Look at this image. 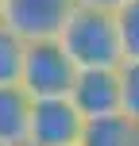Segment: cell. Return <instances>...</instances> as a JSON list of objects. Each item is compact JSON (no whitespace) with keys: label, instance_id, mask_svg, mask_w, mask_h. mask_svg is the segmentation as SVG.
<instances>
[{"label":"cell","instance_id":"4","mask_svg":"<svg viewBox=\"0 0 139 146\" xmlns=\"http://www.w3.org/2000/svg\"><path fill=\"white\" fill-rule=\"evenodd\" d=\"M85 119L73 111V104L62 100H31L27 146H77Z\"/></svg>","mask_w":139,"mask_h":146},{"label":"cell","instance_id":"8","mask_svg":"<svg viewBox=\"0 0 139 146\" xmlns=\"http://www.w3.org/2000/svg\"><path fill=\"white\" fill-rule=\"evenodd\" d=\"M116 19V35H120V58L139 62V0H128L112 12Z\"/></svg>","mask_w":139,"mask_h":146},{"label":"cell","instance_id":"7","mask_svg":"<svg viewBox=\"0 0 139 146\" xmlns=\"http://www.w3.org/2000/svg\"><path fill=\"white\" fill-rule=\"evenodd\" d=\"M77 146H139V127L124 115H108V119H93L81 127V142Z\"/></svg>","mask_w":139,"mask_h":146},{"label":"cell","instance_id":"12","mask_svg":"<svg viewBox=\"0 0 139 146\" xmlns=\"http://www.w3.org/2000/svg\"><path fill=\"white\" fill-rule=\"evenodd\" d=\"M0 19H4V0H0Z\"/></svg>","mask_w":139,"mask_h":146},{"label":"cell","instance_id":"10","mask_svg":"<svg viewBox=\"0 0 139 146\" xmlns=\"http://www.w3.org/2000/svg\"><path fill=\"white\" fill-rule=\"evenodd\" d=\"M19 62H23V42L0 23V85L19 81Z\"/></svg>","mask_w":139,"mask_h":146},{"label":"cell","instance_id":"6","mask_svg":"<svg viewBox=\"0 0 139 146\" xmlns=\"http://www.w3.org/2000/svg\"><path fill=\"white\" fill-rule=\"evenodd\" d=\"M31 96L19 85H0V146H27Z\"/></svg>","mask_w":139,"mask_h":146},{"label":"cell","instance_id":"11","mask_svg":"<svg viewBox=\"0 0 139 146\" xmlns=\"http://www.w3.org/2000/svg\"><path fill=\"white\" fill-rule=\"evenodd\" d=\"M81 8H97V12H116L120 4H128V0H77Z\"/></svg>","mask_w":139,"mask_h":146},{"label":"cell","instance_id":"1","mask_svg":"<svg viewBox=\"0 0 139 146\" xmlns=\"http://www.w3.org/2000/svg\"><path fill=\"white\" fill-rule=\"evenodd\" d=\"M58 46L66 50L73 69H116L120 62V35L112 12H97V8H73L66 27L58 31Z\"/></svg>","mask_w":139,"mask_h":146},{"label":"cell","instance_id":"5","mask_svg":"<svg viewBox=\"0 0 139 146\" xmlns=\"http://www.w3.org/2000/svg\"><path fill=\"white\" fill-rule=\"evenodd\" d=\"M66 100L73 104V111H77L85 123L120 115V81H116V69H81L77 77H73Z\"/></svg>","mask_w":139,"mask_h":146},{"label":"cell","instance_id":"2","mask_svg":"<svg viewBox=\"0 0 139 146\" xmlns=\"http://www.w3.org/2000/svg\"><path fill=\"white\" fill-rule=\"evenodd\" d=\"M73 77H77V69L66 58V50L58 46V38L23 42V62H19V81L15 85L31 100H62V96H70Z\"/></svg>","mask_w":139,"mask_h":146},{"label":"cell","instance_id":"9","mask_svg":"<svg viewBox=\"0 0 139 146\" xmlns=\"http://www.w3.org/2000/svg\"><path fill=\"white\" fill-rule=\"evenodd\" d=\"M116 81H120V115L139 127V62H120Z\"/></svg>","mask_w":139,"mask_h":146},{"label":"cell","instance_id":"3","mask_svg":"<svg viewBox=\"0 0 139 146\" xmlns=\"http://www.w3.org/2000/svg\"><path fill=\"white\" fill-rule=\"evenodd\" d=\"M77 0H4L0 23L19 42H43V38H58Z\"/></svg>","mask_w":139,"mask_h":146}]
</instances>
